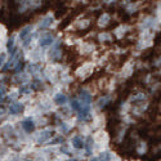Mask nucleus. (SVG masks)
Here are the masks:
<instances>
[{"instance_id": "1", "label": "nucleus", "mask_w": 161, "mask_h": 161, "mask_svg": "<svg viewBox=\"0 0 161 161\" xmlns=\"http://www.w3.org/2000/svg\"><path fill=\"white\" fill-rule=\"evenodd\" d=\"M22 128L27 133H31L35 130V124H34V121H32L31 119H27V120H25V121L22 122Z\"/></svg>"}, {"instance_id": "2", "label": "nucleus", "mask_w": 161, "mask_h": 161, "mask_svg": "<svg viewBox=\"0 0 161 161\" xmlns=\"http://www.w3.org/2000/svg\"><path fill=\"white\" fill-rule=\"evenodd\" d=\"M9 111H10V114H13V115L21 114V112L23 111V106H22L21 103H12V104L9 106Z\"/></svg>"}, {"instance_id": "3", "label": "nucleus", "mask_w": 161, "mask_h": 161, "mask_svg": "<svg viewBox=\"0 0 161 161\" xmlns=\"http://www.w3.org/2000/svg\"><path fill=\"white\" fill-rule=\"evenodd\" d=\"M80 99L83 101V103L84 104H90V102H92V95L89 94L88 92H85V90H83L81 93H80Z\"/></svg>"}, {"instance_id": "4", "label": "nucleus", "mask_w": 161, "mask_h": 161, "mask_svg": "<svg viewBox=\"0 0 161 161\" xmlns=\"http://www.w3.org/2000/svg\"><path fill=\"white\" fill-rule=\"evenodd\" d=\"M7 49L9 50L10 54H13V53L17 52V49H15V46H14V37H13V36L8 40V43H7Z\"/></svg>"}, {"instance_id": "5", "label": "nucleus", "mask_w": 161, "mask_h": 161, "mask_svg": "<svg viewBox=\"0 0 161 161\" xmlns=\"http://www.w3.org/2000/svg\"><path fill=\"white\" fill-rule=\"evenodd\" d=\"M72 144L75 148H83L84 147V141H83V138L81 137H75L72 139Z\"/></svg>"}, {"instance_id": "6", "label": "nucleus", "mask_w": 161, "mask_h": 161, "mask_svg": "<svg viewBox=\"0 0 161 161\" xmlns=\"http://www.w3.org/2000/svg\"><path fill=\"white\" fill-rule=\"evenodd\" d=\"M52 43H53V37H52V36H45V37H41V39H40V45H41V46L50 45Z\"/></svg>"}, {"instance_id": "7", "label": "nucleus", "mask_w": 161, "mask_h": 161, "mask_svg": "<svg viewBox=\"0 0 161 161\" xmlns=\"http://www.w3.org/2000/svg\"><path fill=\"white\" fill-rule=\"evenodd\" d=\"M53 134H54V133L52 132V130H45V132L43 133V135L39 138V142H40V143H41V142H45V141H46L48 138H50Z\"/></svg>"}, {"instance_id": "8", "label": "nucleus", "mask_w": 161, "mask_h": 161, "mask_svg": "<svg viewBox=\"0 0 161 161\" xmlns=\"http://www.w3.org/2000/svg\"><path fill=\"white\" fill-rule=\"evenodd\" d=\"M54 102L57 103V104H65V103L67 102V97L63 95V94H58V95L54 98Z\"/></svg>"}, {"instance_id": "9", "label": "nucleus", "mask_w": 161, "mask_h": 161, "mask_svg": "<svg viewBox=\"0 0 161 161\" xmlns=\"http://www.w3.org/2000/svg\"><path fill=\"white\" fill-rule=\"evenodd\" d=\"M110 19H111V17L110 14H107V13H104L103 15H101V18H99V25H103V26H106L107 23H110Z\"/></svg>"}, {"instance_id": "10", "label": "nucleus", "mask_w": 161, "mask_h": 161, "mask_svg": "<svg viewBox=\"0 0 161 161\" xmlns=\"http://www.w3.org/2000/svg\"><path fill=\"white\" fill-rule=\"evenodd\" d=\"M30 31H31V26H26V27H23V29L21 30V32H19V37L23 40L27 35L30 34Z\"/></svg>"}, {"instance_id": "11", "label": "nucleus", "mask_w": 161, "mask_h": 161, "mask_svg": "<svg viewBox=\"0 0 161 161\" xmlns=\"http://www.w3.org/2000/svg\"><path fill=\"white\" fill-rule=\"evenodd\" d=\"M52 21H53V19H52V17H46V18H44V19H43V22L40 23V29H46V27L52 23Z\"/></svg>"}, {"instance_id": "12", "label": "nucleus", "mask_w": 161, "mask_h": 161, "mask_svg": "<svg viewBox=\"0 0 161 161\" xmlns=\"http://www.w3.org/2000/svg\"><path fill=\"white\" fill-rule=\"evenodd\" d=\"M31 88L34 89V90H39V89H41V83L39 80H34L31 83Z\"/></svg>"}, {"instance_id": "13", "label": "nucleus", "mask_w": 161, "mask_h": 161, "mask_svg": "<svg viewBox=\"0 0 161 161\" xmlns=\"http://www.w3.org/2000/svg\"><path fill=\"white\" fill-rule=\"evenodd\" d=\"M71 108L75 110V111H80V110H81V104L77 102V101H72V102H71Z\"/></svg>"}, {"instance_id": "14", "label": "nucleus", "mask_w": 161, "mask_h": 161, "mask_svg": "<svg viewBox=\"0 0 161 161\" xmlns=\"http://www.w3.org/2000/svg\"><path fill=\"white\" fill-rule=\"evenodd\" d=\"M40 67L37 66V65H31V66H29V71H30V73H35V71L36 70H39Z\"/></svg>"}, {"instance_id": "15", "label": "nucleus", "mask_w": 161, "mask_h": 161, "mask_svg": "<svg viewBox=\"0 0 161 161\" xmlns=\"http://www.w3.org/2000/svg\"><path fill=\"white\" fill-rule=\"evenodd\" d=\"M108 99H110V98H108V97H106V98H102V99H99V106H101V107H103V106H106V104H107V101H108Z\"/></svg>"}, {"instance_id": "16", "label": "nucleus", "mask_w": 161, "mask_h": 161, "mask_svg": "<svg viewBox=\"0 0 161 161\" xmlns=\"http://www.w3.org/2000/svg\"><path fill=\"white\" fill-rule=\"evenodd\" d=\"M4 94H5V87L3 84H0V98H3Z\"/></svg>"}, {"instance_id": "17", "label": "nucleus", "mask_w": 161, "mask_h": 161, "mask_svg": "<svg viewBox=\"0 0 161 161\" xmlns=\"http://www.w3.org/2000/svg\"><path fill=\"white\" fill-rule=\"evenodd\" d=\"M70 19H71V18H67V19H65V22H63V23H61L59 29H65V27H66V26L70 23Z\"/></svg>"}, {"instance_id": "18", "label": "nucleus", "mask_w": 161, "mask_h": 161, "mask_svg": "<svg viewBox=\"0 0 161 161\" xmlns=\"http://www.w3.org/2000/svg\"><path fill=\"white\" fill-rule=\"evenodd\" d=\"M19 92H21V93H23V94H26V93H29L30 92V89L27 88V87H22V88L19 89Z\"/></svg>"}, {"instance_id": "19", "label": "nucleus", "mask_w": 161, "mask_h": 161, "mask_svg": "<svg viewBox=\"0 0 161 161\" xmlns=\"http://www.w3.org/2000/svg\"><path fill=\"white\" fill-rule=\"evenodd\" d=\"M4 61H5V54H0V67L3 66Z\"/></svg>"}]
</instances>
